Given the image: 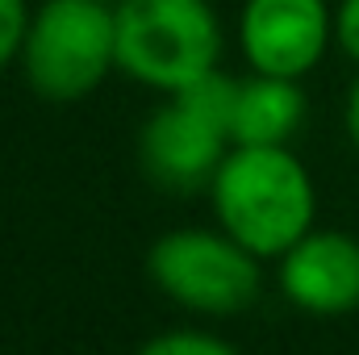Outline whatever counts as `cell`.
<instances>
[{
    "mask_svg": "<svg viewBox=\"0 0 359 355\" xmlns=\"http://www.w3.org/2000/svg\"><path fill=\"white\" fill-rule=\"evenodd\" d=\"M25 25H29L25 0H0V72H4L13 59H21Z\"/></svg>",
    "mask_w": 359,
    "mask_h": 355,
    "instance_id": "obj_10",
    "label": "cell"
},
{
    "mask_svg": "<svg viewBox=\"0 0 359 355\" xmlns=\"http://www.w3.org/2000/svg\"><path fill=\"white\" fill-rule=\"evenodd\" d=\"M134 355H238L226 339L196 330V326H180V330H159L151 335Z\"/></svg>",
    "mask_w": 359,
    "mask_h": 355,
    "instance_id": "obj_9",
    "label": "cell"
},
{
    "mask_svg": "<svg viewBox=\"0 0 359 355\" xmlns=\"http://www.w3.org/2000/svg\"><path fill=\"white\" fill-rule=\"evenodd\" d=\"M109 4H113V8H121V4H130V0H109Z\"/></svg>",
    "mask_w": 359,
    "mask_h": 355,
    "instance_id": "obj_13",
    "label": "cell"
},
{
    "mask_svg": "<svg viewBox=\"0 0 359 355\" xmlns=\"http://www.w3.org/2000/svg\"><path fill=\"white\" fill-rule=\"evenodd\" d=\"M343 121H347V138L355 142V151H359V76H355V84H351V92H347V109H343Z\"/></svg>",
    "mask_w": 359,
    "mask_h": 355,
    "instance_id": "obj_12",
    "label": "cell"
},
{
    "mask_svg": "<svg viewBox=\"0 0 359 355\" xmlns=\"http://www.w3.org/2000/svg\"><path fill=\"white\" fill-rule=\"evenodd\" d=\"M264 260L222 226H180L147 251V276L163 297L205 318H234L264 293Z\"/></svg>",
    "mask_w": 359,
    "mask_h": 355,
    "instance_id": "obj_4",
    "label": "cell"
},
{
    "mask_svg": "<svg viewBox=\"0 0 359 355\" xmlns=\"http://www.w3.org/2000/svg\"><path fill=\"white\" fill-rule=\"evenodd\" d=\"M301 121H305V92L297 80L264 72L238 80L234 121H230L234 147H288Z\"/></svg>",
    "mask_w": 359,
    "mask_h": 355,
    "instance_id": "obj_8",
    "label": "cell"
},
{
    "mask_svg": "<svg viewBox=\"0 0 359 355\" xmlns=\"http://www.w3.org/2000/svg\"><path fill=\"white\" fill-rule=\"evenodd\" d=\"M238 42L251 72L301 80L334 42V13L326 0H247L238 17Z\"/></svg>",
    "mask_w": 359,
    "mask_h": 355,
    "instance_id": "obj_6",
    "label": "cell"
},
{
    "mask_svg": "<svg viewBox=\"0 0 359 355\" xmlns=\"http://www.w3.org/2000/svg\"><path fill=\"white\" fill-rule=\"evenodd\" d=\"M276 264L280 293L292 309L313 318H343L359 309V239L313 226Z\"/></svg>",
    "mask_w": 359,
    "mask_h": 355,
    "instance_id": "obj_7",
    "label": "cell"
},
{
    "mask_svg": "<svg viewBox=\"0 0 359 355\" xmlns=\"http://www.w3.org/2000/svg\"><path fill=\"white\" fill-rule=\"evenodd\" d=\"M117 67V8L109 0H42L21 42L25 84L42 100H84Z\"/></svg>",
    "mask_w": 359,
    "mask_h": 355,
    "instance_id": "obj_2",
    "label": "cell"
},
{
    "mask_svg": "<svg viewBox=\"0 0 359 355\" xmlns=\"http://www.w3.org/2000/svg\"><path fill=\"white\" fill-rule=\"evenodd\" d=\"M334 42L343 46L347 59L359 63V0H339V8H334Z\"/></svg>",
    "mask_w": 359,
    "mask_h": 355,
    "instance_id": "obj_11",
    "label": "cell"
},
{
    "mask_svg": "<svg viewBox=\"0 0 359 355\" xmlns=\"http://www.w3.org/2000/svg\"><path fill=\"white\" fill-rule=\"evenodd\" d=\"M222 59V25L209 0H130L117 8V72L176 96Z\"/></svg>",
    "mask_w": 359,
    "mask_h": 355,
    "instance_id": "obj_3",
    "label": "cell"
},
{
    "mask_svg": "<svg viewBox=\"0 0 359 355\" xmlns=\"http://www.w3.org/2000/svg\"><path fill=\"white\" fill-rule=\"evenodd\" d=\"M230 147V130L184 96H168L138 130V163L168 192L209 188Z\"/></svg>",
    "mask_w": 359,
    "mask_h": 355,
    "instance_id": "obj_5",
    "label": "cell"
},
{
    "mask_svg": "<svg viewBox=\"0 0 359 355\" xmlns=\"http://www.w3.org/2000/svg\"><path fill=\"white\" fill-rule=\"evenodd\" d=\"M209 196L217 226L259 260H280L318 222L313 176L288 147H230Z\"/></svg>",
    "mask_w": 359,
    "mask_h": 355,
    "instance_id": "obj_1",
    "label": "cell"
}]
</instances>
